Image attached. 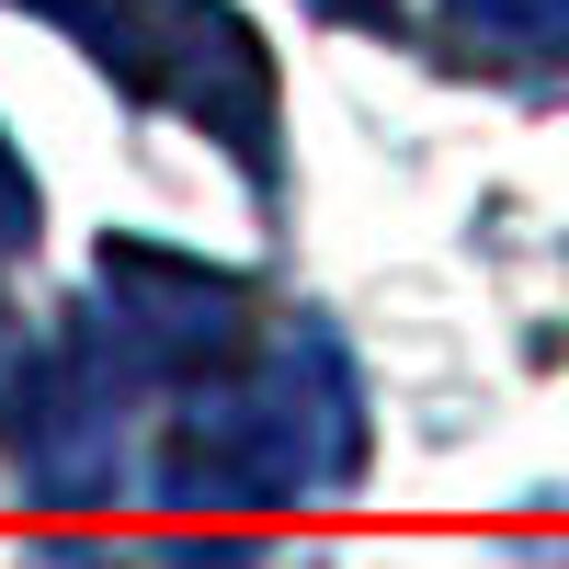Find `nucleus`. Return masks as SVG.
Segmentation results:
<instances>
[{
	"instance_id": "nucleus-1",
	"label": "nucleus",
	"mask_w": 569,
	"mask_h": 569,
	"mask_svg": "<svg viewBox=\"0 0 569 569\" xmlns=\"http://www.w3.org/2000/svg\"><path fill=\"white\" fill-rule=\"evenodd\" d=\"M365 456V410H353V376L330 353V330H297L284 353H240V376H194V410H171L160 433V501H308L330 479H353Z\"/></svg>"
},
{
	"instance_id": "nucleus-2",
	"label": "nucleus",
	"mask_w": 569,
	"mask_h": 569,
	"mask_svg": "<svg viewBox=\"0 0 569 569\" xmlns=\"http://www.w3.org/2000/svg\"><path fill=\"white\" fill-rule=\"evenodd\" d=\"M23 12L69 23L91 46V69H114L137 103H171L217 149L273 171V58L228 0H23Z\"/></svg>"
},
{
	"instance_id": "nucleus-3",
	"label": "nucleus",
	"mask_w": 569,
	"mask_h": 569,
	"mask_svg": "<svg viewBox=\"0 0 569 569\" xmlns=\"http://www.w3.org/2000/svg\"><path fill=\"white\" fill-rule=\"evenodd\" d=\"M126 388H137V365H126V342L103 319H80V330L46 342V365L12 388V456H23L34 501H103L114 490Z\"/></svg>"
},
{
	"instance_id": "nucleus-4",
	"label": "nucleus",
	"mask_w": 569,
	"mask_h": 569,
	"mask_svg": "<svg viewBox=\"0 0 569 569\" xmlns=\"http://www.w3.org/2000/svg\"><path fill=\"white\" fill-rule=\"evenodd\" d=\"M91 319L126 342L137 376H182V388L251 353V284L240 273L182 262V251H137V240L103 251V308Z\"/></svg>"
},
{
	"instance_id": "nucleus-5",
	"label": "nucleus",
	"mask_w": 569,
	"mask_h": 569,
	"mask_svg": "<svg viewBox=\"0 0 569 569\" xmlns=\"http://www.w3.org/2000/svg\"><path fill=\"white\" fill-rule=\"evenodd\" d=\"M445 23L490 58H569V0H445Z\"/></svg>"
},
{
	"instance_id": "nucleus-6",
	"label": "nucleus",
	"mask_w": 569,
	"mask_h": 569,
	"mask_svg": "<svg viewBox=\"0 0 569 569\" xmlns=\"http://www.w3.org/2000/svg\"><path fill=\"white\" fill-rule=\"evenodd\" d=\"M171 569H262V558H251V547H182Z\"/></svg>"
},
{
	"instance_id": "nucleus-7",
	"label": "nucleus",
	"mask_w": 569,
	"mask_h": 569,
	"mask_svg": "<svg viewBox=\"0 0 569 569\" xmlns=\"http://www.w3.org/2000/svg\"><path fill=\"white\" fill-rule=\"evenodd\" d=\"M319 12H330V23H388L399 0H319Z\"/></svg>"
}]
</instances>
